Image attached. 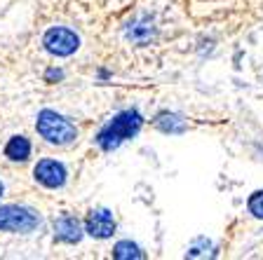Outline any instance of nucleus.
<instances>
[{"label": "nucleus", "instance_id": "f257e3e1", "mask_svg": "<svg viewBox=\"0 0 263 260\" xmlns=\"http://www.w3.org/2000/svg\"><path fill=\"white\" fill-rule=\"evenodd\" d=\"M139 127H141V115H139L137 110L120 113L99 134V146L104 148V150H113V148H118L122 141H127V138H132V136L137 134Z\"/></svg>", "mask_w": 263, "mask_h": 260}, {"label": "nucleus", "instance_id": "f03ea898", "mask_svg": "<svg viewBox=\"0 0 263 260\" xmlns=\"http://www.w3.org/2000/svg\"><path fill=\"white\" fill-rule=\"evenodd\" d=\"M38 131L49 143H71L76 138V127L54 110H43L38 115Z\"/></svg>", "mask_w": 263, "mask_h": 260}, {"label": "nucleus", "instance_id": "7ed1b4c3", "mask_svg": "<svg viewBox=\"0 0 263 260\" xmlns=\"http://www.w3.org/2000/svg\"><path fill=\"white\" fill-rule=\"evenodd\" d=\"M38 225V213L24 206H5L0 209V230L7 232H28Z\"/></svg>", "mask_w": 263, "mask_h": 260}, {"label": "nucleus", "instance_id": "20e7f679", "mask_svg": "<svg viewBox=\"0 0 263 260\" xmlns=\"http://www.w3.org/2000/svg\"><path fill=\"white\" fill-rule=\"evenodd\" d=\"M45 47L57 56H68L78 49V35L68 28H52L45 35Z\"/></svg>", "mask_w": 263, "mask_h": 260}, {"label": "nucleus", "instance_id": "39448f33", "mask_svg": "<svg viewBox=\"0 0 263 260\" xmlns=\"http://www.w3.org/2000/svg\"><path fill=\"white\" fill-rule=\"evenodd\" d=\"M35 178L43 185H47V188H59L66 181V169L54 159H43L35 167Z\"/></svg>", "mask_w": 263, "mask_h": 260}, {"label": "nucleus", "instance_id": "423d86ee", "mask_svg": "<svg viewBox=\"0 0 263 260\" xmlns=\"http://www.w3.org/2000/svg\"><path fill=\"white\" fill-rule=\"evenodd\" d=\"M87 232L92 237H99V239H106L115 232V221L106 209H99V211H92L87 218Z\"/></svg>", "mask_w": 263, "mask_h": 260}, {"label": "nucleus", "instance_id": "0eeeda50", "mask_svg": "<svg viewBox=\"0 0 263 260\" xmlns=\"http://www.w3.org/2000/svg\"><path fill=\"white\" fill-rule=\"evenodd\" d=\"M54 230H57V237H59L61 242H78V239L82 237L80 223H78L76 218H71V216L59 218V221L54 223Z\"/></svg>", "mask_w": 263, "mask_h": 260}, {"label": "nucleus", "instance_id": "6e6552de", "mask_svg": "<svg viewBox=\"0 0 263 260\" xmlns=\"http://www.w3.org/2000/svg\"><path fill=\"white\" fill-rule=\"evenodd\" d=\"M28 152H31V143L24 138V136H14V138H10V143H7L5 148V155L10 159H26L28 157Z\"/></svg>", "mask_w": 263, "mask_h": 260}, {"label": "nucleus", "instance_id": "1a4fd4ad", "mask_svg": "<svg viewBox=\"0 0 263 260\" xmlns=\"http://www.w3.org/2000/svg\"><path fill=\"white\" fill-rule=\"evenodd\" d=\"M113 255L120 260H129V258H143V253L139 251V246H134L132 242H120L113 249Z\"/></svg>", "mask_w": 263, "mask_h": 260}, {"label": "nucleus", "instance_id": "9d476101", "mask_svg": "<svg viewBox=\"0 0 263 260\" xmlns=\"http://www.w3.org/2000/svg\"><path fill=\"white\" fill-rule=\"evenodd\" d=\"M158 127L162 131H181L183 129V119H179L176 115H160Z\"/></svg>", "mask_w": 263, "mask_h": 260}, {"label": "nucleus", "instance_id": "9b49d317", "mask_svg": "<svg viewBox=\"0 0 263 260\" xmlns=\"http://www.w3.org/2000/svg\"><path fill=\"white\" fill-rule=\"evenodd\" d=\"M249 211H252L256 218H263V192L252 195V199H249Z\"/></svg>", "mask_w": 263, "mask_h": 260}, {"label": "nucleus", "instance_id": "f8f14e48", "mask_svg": "<svg viewBox=\"0 0 263 260\" xmlns=\"http://www.w3.org/2000/svg\"><path fill=\"white\" fill-rule=\"evenodd\" d=\"M0 195H3V183H0Z\"/></svg>", "mask_w": 263, "mask_h": 260}]
</instances>
